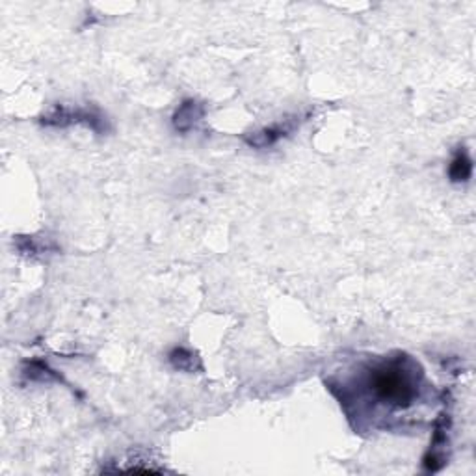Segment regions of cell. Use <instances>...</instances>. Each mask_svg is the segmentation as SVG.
Listing matches in <instances>:
<instances>
[{
    "mask_svg": "<svg viewBox=\"0 0 476 476\" xmlns=\"http://www.w3.org/2000/svg\"><path fill=\"white\" fill-rule=\"evenodd\" d=\"M422 370L411 358L376 359L361 365L358 374V396L374 402V410L383 407L387 413L407 410L420 396Z\"/></svg>",
    "mask_w": 476,
    "mask_h": 476,
    "instance_id": "obj_1",
    "label": "cell"
},
{
    "mask_svg": "<svg viewBox=\"0 0 476 476\" xmlns=\"http://www.w3.org/2000/svg\"><path fill=\"white\" fill-rule=\"evenodd\" d=\"M293 128H294L293 123H288V121L279 123V125H274V127L264 128V131L257 132V134H253V138H245V142L255 147L272 146V143H275L278 140H281V138L287 136L288 132L293 131Z\"/></svg>",
    "mask_w": 476,
    "mask_h": 476,
    "instance_id": "obj_2",
    "label": "cell"
},
{
    "mask_svg": "<svg viewBox=\"0 0 476 476\" xmlns=\"http://www.w3.org/2000/svg\"><path fill=\"white\" fill-rule=\"evenodd\" d=\"M472 173V162L469 158L465 151H460L456 156H454L452 164H450V170H448V175H450V179L454 183H465L469 181Z\"/></svg>",
    "mask_w": 476,
    "mask_h": 476,
    "instance_id": "obj_3",
    "label": "cell"
}]
</instances>
